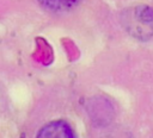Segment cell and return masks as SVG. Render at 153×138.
Masks as SVG:
<instances>
[{
    "instance_id": "6da1fadb",
    "label": "cell",
    "mask_w": 153,
    "mask_h": 138,
    "mask_svg": "<svg viewBox=\"0 0 153 138\" xmlns=\"http://www.w3.org/2000/svg\"><path fill=\"white\" fill-rule=\"evenodd\" d=\"M121 24L130 36L146 40L153 36V8L145 5L128 8L121 14Z\"/></svg>"
},
{
    "instance_id": "7a4b0ae2",
    "label": "cell",
    "mask_w": 153,
    "mask_h": 138,
    "mask_svg": "<svg viewBox=\"0 0 153 138\" xmlns=\"http://www.w3.org/2000/svg\"><path fill=\"white\" fill-rule=\"evenodd\" d=\"M36 138H75V133L66 121L55 120L44 125Z\"/></svg>"
},
{
    "instance_id": "3957f363",
    "label": "cell",
    "mask_w": 153,
    "mask_h": 138,
    "mask_svg": "<svg viewBox=\"0 0 153 138\" xmlns=\"http://www.w3.org/2000/svg\"><path fill=\"white\" fill-rule=\"evenodd\" d=\"M41 5L50 11H66L75 6L80 0H38Z\"/></svg>"
}]
</instances>
